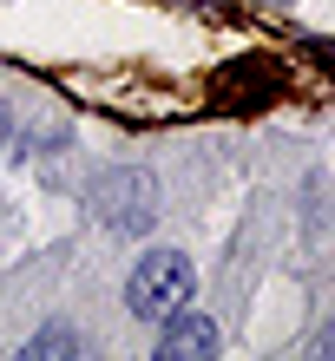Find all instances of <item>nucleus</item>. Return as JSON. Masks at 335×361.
Segmentation results:
<instances>
[{"instance_id":"f257e3e1","label":"nucleus","mask_w":335,"mask_h":361,"mask_svg":"<svg viewBox=\"0 0 335 361\" xmlns=\"http://www.w3.org/2000/svg\"><path fill=\"white\" fill-rule=\"evenodd\" d=\"M191 302V257L184 250H152V257H138L132 283H125V309L138 315V322H164L171 309Z\"/></svg>"},{"instance_id":"f03ea898","label":"nucleus","mask_w":335,"mask_h":361,"mask_svg":"<svg viewBox=\"0 0 335 361\" xmlns=\"http://www.w3.org/2000/svg\"><path fill=\"white\" fill-rule=\"evenodd\" d=\"M92 217L118 230V237H138L145 224L158 217V184L145 178V171H112V178H99L92 184Z\"/></svg>"},{"instance_id":"7ed1b4c3","label":"nucleus","mask_w":335,"mask_h":361,"mask_svg":"<svg viewBox=\"0 0 335 361\" xmlns=\"http://www.w3.org/2000/svg\"><path fill=\"white\" fill-rule=\"evenodd\" d=\"M158 355L164 361H211L217 355V322L211 315H197L191 302L164 315V335H158Z\"/></svg>"},{"instance_id":"20e7f679","label":"nucleus","mask_w":335,"mask_h":361,"mask_svg":"<svg viewBox=\"0 0 335 361\" xmlns=\"http://www.w3.org/2000/svg\"><path fill=\"white\" fill-rule=\"evenodd\" d=\"M79 342H73V335L66 329H47V335H33V342H27V361H39V355H73Z\"/></svg>"},{"instance_id":"39448f33","label":"nucleus","mask_w":335,"mask_h":361,"mask_svg":"<svg viewBox=\"0 0 335 361\" xmlns=\"http://www.w3.org/2000/svg\"><path fill=\"white\" fill-rule=\"evenodd\" d=\"M316 348H322V355H335V322L322 329V342H316Z\"/></svg>"},{"instance_id":"423d86ee","label":"nucleus","mask_w":335,"mask_h":361,"mask_svg":"<svg viewBox=\"0 0 335 361\" xmlns=\"http://www.w3.org/2000/svg\"><path fill=\"white\" fill-rule=\"evenodd\" d=\"M0 138H7V105H0Z\"/></svg>"}]
</instances>
